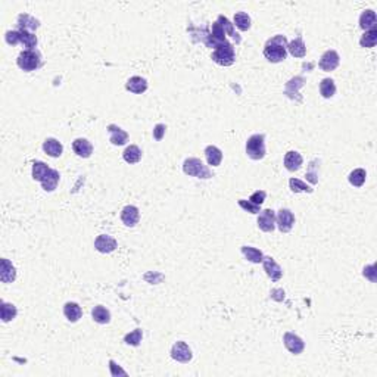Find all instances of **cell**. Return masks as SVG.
<instances>
[{"mask_svg":"<svg viewBox=\"0 0 377 377\" xmlns=\"http://www.w3.org/2000/svg\"><path fill=\"white\" fill-rule=\"evenodd\" d=\"M264 56L271 64H279L287 56V40L282 34L268 38L264 46Z\"/></svg>","mask_w":377,"mask_h":377,"instance_id":"cell-1","label":"cell"},{"mask_svg":"<svg viewBox=\"0 0 377 377\" xmlns=\"http://www.w3.org/2000/svg\"><path fill=\"white\" fill-rule=\"evenodd\" d=\"M183 172L190 177H196L201 180H209L214 177V174L208 168L207 165L199 158H187L183 162Z\"/></svg>","mask_w":377,"mask_h":377,"instance_id":"cell-2","label":"cell"},{"mask_svg":"<svg viewBox=\"0 0 377 377\" xmlns=\"http://www.w3.org/2000/svg\"><path fill=\"white\" fill-rule=\"evenodd\" d=\"M246 155L254 161H261L267 155L264 134H252L246 142Z\"/></svg>","mask_w":377,"mask_h":377,"instance_id":"cell-3","label":"cell"},{"mask_svg":"<svg viewBox=\"0 0 377 377\" xmlns=\"http://www.w3.org/2000/svg\"><path fill=\"white\" fill-rule=\"evenodd\" d=\"M211 59L221 65V67H231L236 62V52H234V46L231 43H223L220 44L211 55Z\"/></svg>","mask_w":377,"mask_h":377,"instance_id":"cell-4","label":"cell"},{"mask_svg":"<svg viewBox=\"0 0 377 377\" xmlns=\"http://www.w3.org/2000/svg\"><path fill=\"white\" fill-rule=\"evenodd\" d=\"M17 64L18 67L25 71V73H31V71H36L41 67V55L38 50H22L19 53L18 59H17Z\"/></svg>","mask_w":377,"mask_h":377,"instance_id":"cell-5","label":"cell"},{"mask_svg":"<svg viewBox=\"0 0 377 377\" xmlns=\"http://www.w3.org/2000/svg\"><path fill=\"white\" fill-rule=\"evenodd\" d=\"M171 358L175 359L177 362H181V364H187L192 361L193 358V352L192 349L188 348V345L183 340H178L172 345L171 348Z\"/></svg>","mask_w":377,"mask_h":377,"instance_id":"cell-6","label":"cell"},{"mask_svg":"<svg viewBox=\"0 0 377 377\" xmlns=\"http://www.w3.org/2000/svg\"><path fill=\"white\" fill-rule=\"evenodd\" d=\"M204 41H205V44H207L208 47H211V49L212 47L217 49L220 44L226 43V33H224V30H223V27H221V24L218 21H215L212 24V31L208 34L207 38Z\"/></svg>","mask_w":377,"mask_h":377,"instance_id":"cell-7","label":"cell"},{"mask_svg":"<svg viewBox=\"0 0 377 377\" xmlns=\"http://www.w3.org/2000/svg\"><path fill=\"white\" fill-rule=\"evenodd\" d=\"M283 343L286 346V349L293 354V355H299L303 352L305 349V342L302 340V338H299L298 335L292 333V332H286L284 336H283Z\"/></svg>","mask_w":377,"mask_h":377,"instance_id":"cell-8","label":"cell"},{"mask_svg":"<svg viewBox=\"0 0 377 377\" xmlns=\"http://www.w3.org/2000/svg\"><path fill=\"white\" fill-rule=\"evenodd\" d=\"M340 64V56L336 50H326L320 57V68L324 73H332L335 71Z\"/></svg>","mask_w":377,"mask_h":377,"instance_id":"cell-9","label":"cell"},{"mask_svg":"<svg viewBox=\"0 0 377 377\" xmlns=\"http://www.w3.org/2000/svg\"><path fill=\"white\" fill-rule=\"evenodd\" d=\"M276 224L282 233H289L295 224V215L290 209H280L276 215Z\"/></svg>","mask_w":377,"mask_h":377,"instance_id":"cell-10","label":"cell"},{"mask_svg":"<svg viewBox=\"0 0 377 377\" xmlns=\"http://www.w3.org/2000/svg\"><path fill=\"white\" fill-rule=\"evenodd\" d=\"M258 227L265 233H271L276 228V212L273 209H264L260 212L258 217Z\"/></svg>","mask_w":377,"mask_h":377,"instance_id":"cell-11","label":"cell"},{"mask_svg":"<svg viewBox=\"0 0 377 377\" xmlns=\"http://www.w3.org/2000/svg\"><path fill=\"white\" fill-rule=\"evenodd\" d=\"M263 267L267 276L271 279V282H279L283 277V268L276 263L274 258L271 257H264L263 258Z\"/></svg>","mask_w":377,"mask_h":377,"instance_id":"cell-12","label":"cell"},{"mask_svg":"<svg viewBox=\"0 0 377 377\" xmlns=\"http://www.w3.org/2000/svg\"><path fill=\"white\" fill-rule=\"evenodd\" d=\"M94 247L100 254H111V252H113L118 247V243H116V240L113 239L112 236H109V234H100L94 240Z\"/></svg>","mask_w":377,"mask_h":377,"instance_id":"cell-13","label":"cell"},{"mask_svg":"<svg viewBox=\"0 0 377 377\" xmlns=\"http://www.w3.org/2000/svg\"><path fill=\"white\" fill-rule=\"evenodd\" d=\"M305 84V78L301 76L293 77L290 78L287 83H286V89H284V93L287 94V97L290 99H296L298 102H301L302 97L299 96V89Z\"/></svg>","mask_w":377,"mask_h":377,"instance_id":"cell-14","label":"cell"},{"mask_svg":"<svg viewBox=\"0 0 377 377\" xmlns=\"http://www.w3.org/2000/svg\"><path fill=\"white\" fill-rule=\"evenodd\" d=\"M140 220V211L134 205H127L121 211V221L125 227H134Z\"/></svg>","mask_w":377,"mask_h":377,"instance_id":"cell-15","label":"cell"},{"mask_svg":"<svg viewBox=\"0 0 377 377\" xmlns=\"http://www.w3.org/2000/svg\"><path fill=\"white\" fill-rule=\"evenodd\" d=\"M106 130L109 133V142L112 143L113 146H122V145L127 143L129 133L125 132V130H122L121 127H118L115 124H109Z\"/></svg>","mask_w":377,"mask_h":377,"instance_id":"cell-16","label":"cell"},{"mask_svg":"<svg viewBox=\"0 0 377 377\" xmlns=\"http://www.w3.org/2000/svg\"><path fill=\"white\" fill-rule=\"evenodd\" d=\"M73 151L76 153L77 156L80 158H90L92 153H93V145L87 140V139H83V137H78L73 142Z\"/></svg>","mask_w":377,"mask_h":377,"instance_id":"cell-17","label":"cell"},{"mask_svg":"<svg viewBox=\"0 0 377 377\" xmlns=\"http://www.w3.org/2000/svg\"><path fill=\"white\" fill-rule=\"evenodd\" d=\"M148 80L143 78V77L134 76L132 78H129V81L125 83V89L130 92V93L134 94H142L145 93L148 90Z\"/></svg>","mask_w":377,"mask_h":377,"instance_id":"cell-18","label":"cell"},{"mask_svg":"<svg viewBox=\"0 0 377 377\" xmlns=\"http://www.w3.org/2000/svg\"><path fill=\"white\" fill-rule=\"evenodd\" d=\"M18 30H22V31H28V33H36L37 28L40 27V21L36 18H33L31 15L28 14H21L18 15Z\"/></svg>","mask_w":377,"mask_h":377,"instance_id":"cell-19","label":"cell"},{"mask_svg":"<svg viewBox=\"0 0 377 377\" xmlns=\"http://www.w3.org/2000/svg\"><path fill=\"white\" fill-rule=\"evenodd\" d=\"M43 151L50 158H59L62 155V152H64V146L55 137H47L43 142Z\"/></svg>","mask_w":377,"mask_h":377,"instance_id":"cell-20","label":"cell"},{"mask_svg":"<svg viewBox=\"0 0 377 377\" xmlns=\"http://www.w3.org/2000/svg\"><path fill=\"white\" fill-rule=\"evenodd\" d=\"M302 162H303V158H302L299 152L289 151L284 155V167H286V170L290 171V172H295V171L299 170L302 167Z\"/></svg>","mask_w":377,"mask_h":377,"instance_id":"cell-21","label":"cell"},{"mask_svg":"<svg viewBox=\"0 0 377 377\" xmlns=\"http://www.w3.org/2000/svg\"><path fill=\"white\" fill-rule=\"evenodd\" d=\"M17 279V268L6 258L2 260L0 264V280L3 283H12Z\"/></svg>","mask_w":377,"mask_h":377,"instance_id":"cell-22","label":"cell"},{"mask_svg":"<svg viewBox=\"0 0 377 377\" xmlns=\"http://www.w3.org/2000/svg\"><path fill=\"white\" fill-rule=\"evenodd\" d=\"M359 27L364 31L377 28V15L374 11L371 9H365L361 15H359Z\"/></svg>","mask_w":377,"mask_h":377,"instance_id":"cell-23","label":"cell"},{"mask_svg":"<svg viewBox=\"0 0 377 377\" xmlns=\"http://www.w3.org/2000/svg\"><path fill=\"white\" fill-rule=\"evenodd\" d=\"M64 316L70 323H77L83 317V309L77 302H67L64 305Z\"/></svg>","mask_w":377,"mask_h":377,"instance_id":"cell-24","label":"cell"},{"mask_svg":"<svg viewBox=\"0 0 377 377\" xmlns=\"http://www.w3.org/2000/svg\"><path fill=\"white\" fill-rule=\"evenodd\" d=\"M59 178H60L59 171L50 168L49 172L44 175V178L41 180L40 184H41L43 190H46V192H53V190L57 187V184H59Z\"/></svg>","mask_w":377,"mask_h":377,"instance_id":"cell-25","label":"cell"},{"mask_svg":"<svg viewBox=\"0 0 377 377\" xmlns=\"http://www.w3.org/2000/svg\"><path fill=\"white\" fill-rule=\"evenodd\" d=\"M204 153H205L208 165H212V167L221 165V161H223V152H221V149H218L214 145H209V146L205 148Z\"/></svg>","mask_w":377,"mask_h":377,"instance_id":"cell-26","label":"cell"},{"mask_svg":"<svg viewBox=\"0 0 377 377\" xmlns=\"http://www.w3.org/2000/svg\"><path fill=\"white\" fill-rule=\"evenodd\" d=\"M287 52L293 57H303L306 55V46L303 43V38L296 37L293 41L287 43Z\"/></svg>","mask_w":377,"mask_h":377,"instance_id":"cell-27","label":"cell"},{"mask_svg":"<svg viewBox=\"0 0 377 377\" xmlns=\"http://www.w3.org/2000/svg\"><path fill=\"white\" fill-rule=\"evenodd\" d=\"M240 250H242L243 257H245L249 263H252V264H260V263H263L264 254H263L260 249H257V247H254V246H242Z\"/></svg>","mask_w":377,"mask_h":377,"instance_id":"cell-28","label":"cell"},{"mask_svg":"<svg viewBox=\"0 0 377 377\" xmlns=\"http://www.w3.org/2000/svg\"><path fill=\"white\" fill-rule=\"evenodd\" d=\"M92 319L97 324H108L111 323V312L103 305H97L92 309Z\"/></svg>","mask_w":377,"mask_h":377,"instance_id":"cell-29","label":"cell"},{"mask_svg":"<svg viewBox=\"0 0 377 377\" xmlns=\"http://www.w3.org/2000/svg\"><path fill=\"white\" fill-rule=\"evenodd\" d=\"M18 314V309L14 303H9V302H2L0 305V317H2V321L3 323H9L12 321Z\"/></svg>","mask_w":377,"mask_h":377,"instance_id":"cell-30","label":"cell"},{"mask_svg":"<svg viewBox=\"0 0 377 377\" xmlns=\"http://www.w3.org/2000/svg\"><path fill=\"white\" fill-rule=\"evenodd\" d=\"M122 158H124V161L127 162V164H137L140 159H142V151H140V148L139 146H136V145H130L129 148H125V151L122 152Z\"/></svg>","mask_w":377,"mask_h":377,"instance_id":"cell-31","label":"cell"},{"mask_svg":"<svg viewBox=\"0 0 377 377\" xmlns=\"http://www.w3.org/2000/svg\"><path fill=\"white\" fill-rule=\"evenodd\" d=\"M319 171H320V159H312V161L309 162V165H308V170L305 172L306 180H308L312 186L319 184Z\"/></svg>","mask_w":377,"mask_h":377,"instance_id":"cell-32","label":"cell"},{"mask_svg":"<svg viewBox=\"0 0 377 377\" xmlns=\"http://www.w3.org/2000/svg\"><path fill=\"white\" fill-rule=\"evenodd\" d=\"M217 21H218V22L221 24V27H223L224 33H226V34H228V36L233 38V40H234V41H236L237 44H239V43L242 41L240 36H239V34L236 33V30H234V25H233V24H231V22L228 21V18H227V17H224V15H220V17L217 18Z\"/></svg>","mask_w":377,"mask_h":377,"instance_id":"cell-33","label":"cell"},{"mask_svg":"<svg viewBox=\"0 0 377 377\" xmlns=\"http://www.w3.org/2000/svg\"><path fill=\"white\" fill-rule=\"evenodd\" d=\"M336 93V84L332 78H324L320 83V94L324 99H332Z\"/></svg>","mask_w":377,"mask_h":377,"instance_id":"cell-34","label":"cell"},{"mask_svg":"<svg viewBox=\"0 0 377 377\" xmlns=\"http://www.w3.org/2000/svg\"><path fill=\"white\" fill-rule=\"evenodd\" d=\"M377 43V28H373V30H368V31H365L361 38H359V46L361 47H367V49H370V47H374Z\"/></svg>","mask_w":377,"mask_h":377,"instance_id":"cell-35","label":"cell"},{"mask_svg":"<svg viewBox=\"0 0 377 377\" xmlns=\"http://www.w3.org/2000/svg\"><path fill=\"white\" fill-rule=\"evenodd\" d=\"M365 178H367V172H365L364 168H355V170L349 174V177H348L349 183H351L354 187H361V186H364Z\"/></svg>","mask_w":377,"mask_h":377,"instance_id":"cell-36","label":"cell"},{"mask_svg":"<svg viewBox=\"0 0 377 377\" xmlns=\"http://www.w3.org/2000/svg\"><path fill=\"white\" fill-rule=\"evenodd\" d=\"M49 167H47V164H44V162H41V161H34L33 162V178L38 181V183H41V180L44 178V175L49 172Z\"/></svg>","mask_w":377,"mask_h":377,"instance_id":"cell-37","label":"cell"},{"mask_svg":"<svg viewBox=\"0 0 377 377\" xmlns=\"http://www.w3.org/2000/svg\"><path fill=\"white\" fill-rule=\"evenodd\" d=\"M233 25H236L240 31H247L250 28V17L246 12H236Z\"/></svg>","mask_w":377,"mask_h":377,"instance_id":"cell-38","label":"cell"},{"mask_svg":"<svg viewBox=\"0 0 377 377\" xmlns=\"http://www.w3.org/2000/svg\"><path fill=\"white\" fill-rule=\"evenodd\" d=\"M289 187L290 190L293 192V193H312L314 192V188L311 187V186H308L305 181H302L299 178H290L289 180Z\"/></svg>","mask_w":377,"mask_h":377,"instance_id":"cell-39","label":"cell"},{"mask_svg":"<svg viewBox=\"0 0 377 377\" xmlns=\"http://www.w3.org/2000/svg\"><path fill=\"white\" fill-rule=\"evenodd\" d=\"M142 339H143V330L142 329H134L133 332L127 333L124 336V342L130 346H139L142 343Z\"/></svg>","mask_w":377,"mask_h":377,"instance_id":"cell-40","label":"cell"},{"mask_svg":"<svg viewBox=\"0 0 377 377\" xmlns=\"http://www.w3.org/2000/svg\"><path fill=\"white\" fill-rule=\"evenodd\" d=\"M237 204H239V207L242 208L243 211L249 212V214H260V212H261V207H260V205H255V204H252L250 201H246V199H239V201H237Z\"/></svg>","mask_w":377,"mask_h":377,"instance_id":"cell-41","label":"cell"},{"mask_svg":"<svg viewBox=\"0 0 377 377\" xmlns=\"http://www.w3.org/2000/svg\"><path fill=\"white\" fill-rule=\"evenodd\" d=\"M265 198H267V193H265L264 190H257V192H254L252 195H250V198H249V201L252 202V204H255V205H263L265 201Z\"/></svg>","mask_w":377,"mask_h":377,"instance_id":"cell-42","label":"cell"},{"mask_svg":"<svg viewBox=\"0 0 377 377\" xmlns=\"http://www.w3.org/2000/svg\"><path fill=\"white\" fill-rule=\"evenodd\" d=\"M5 40H6V43H8V44H11V46L19 44V43H21V40H19V31L18 30L8 31V33L5 34Z\"/></svg>","mask_w":377,"mask_h":377,"instance_id":"cell-43","label":"cell"},{"mask_svg":"<svg viewBox=\"0 0 377 377\" xmlns=\"http://www.w3.org/2000/svg\"><path fill=\"white\" fill-rule=\"evenodd\" d=\"M165 130H167L165 124H156L155 129H153V139L156 142H161L164 139V136H165Z\"/></svg>","mask_w":377,"mask_h":377,"instance_id":"cell-44","label":"cell"},{"mask_svg":"<svg viewBox=\"0 0 377 377\" xmlns=\"http://www.w3.org/2000/svg\"><path fill=\"white\" fill-rule=\"evenodd\" d=\"M376 267L374 265H368V267H365L364 268V277H367V279H370V282H376Z\"/></svg>","mask_w":377,"mask_h":377,"instance_id":"cell-45","label":"cell"},{"mask_svg":"<svg viewBox=\"0 0 377 377\" xmlns=\"http://www.w3.org/2000/svg\"><path fill=\"white\" fill-rule=\"evenodd\" d=\"M109 368H111V374H112V376H118V374H121V376H127V371H124L121 367H118V365H116V362H115L113 359L109 361Z\"/></svg>","mask_w":377,"mask_h":377,"instance_id":"cell-46","label":"cell"}]
</instances>
